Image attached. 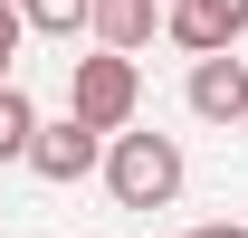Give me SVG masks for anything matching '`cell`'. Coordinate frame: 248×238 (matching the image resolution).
Returning a JSON list of instances; mask_svg holds the SVG:
<instances>
[{
  "instance_id": "cell-11",
  "label": "cell",
  "mask_w": 248,
  "mask_h": 238,
  "mask_svg": "<svg viewBox=\"0 0 248 238\" xmlns=\"http://www.w3.org/2000/svg\"><path fill=\"white\" fill-rule=\"evenodd\" d=\"M219 10H229V29H239V38H248V0H219Z\"/></svg>"
},
{
  "instance_id": "cell-3",
  "label": "cell",
  "mask_w": 248,
  "mask_h": 238,
  "mask_svg": "<svg viewBox=\"0 0 248 238\" xmlns=\"http://www.w3.org/2000/svg\"><path fill=\"white\" fill-rule=\"evenodd\" d=\"M95 162H105V134H95L86 115H58V124L29 134V172H38V181H86Z\"/></svg>"
},
{
  "instance_id": "cell-1",
  "label": "cell",
  "mask_w": 248,
  "mask_h": 238,
  "mask_svg": "<svg viewBox=\"0 0 248 238\" xmlns=\"http://www.w3.org/2000/svg\"><path fill=\"white\" fill-rule=\"evenodd\" d=\"M105 191H115L124 209H172V191H182V143L124 124L115 143H105Z\"/></svg>"
},
{
  "instance_id": "cell-4",
  "label": "cell",
  "mask_w": 248,
  "mask_h": 238,
  "mask_svg": "<svg viewBox=\"0 0 248 238\" xmlns=\"http://www.w3.org/2000/svg\"><path fill=\"white\" fill-rule=\"evenodd\" d=\"M191 115H201V124H239L248 115V67L229 58V48L191 67Z\"/></svg>"
},
{
  "instance_id": "cell-5",
  "label": "cell",
  "mask_w": 248,
  "mask_h": 238,
  "mask_svg": "<svg viewBox=\"0 0 248 238\" xmlns=\"http://www.w3.org/2000/svg\"><path fill=\"white\" fill-rule=\"evenodd\" d=\"M162 38L191 48V58H219L239 29H229V10H219V0H172V10H162Z\"/></svg>"
},
{
  "instance_id": "cell-8",
  "label": "cell",
  "mask_w": 248,
  "mask_h": 238,
  "mask_svg": "<svg viewBox=\"0 0 248 238\" xmlns=\"http://www.w3.org/2000/svg\"><path fill=\"white\" fill-rule=\"evenodd\" d=\"M19 19H29L38 38H77V29L95 19V0H19Z\"/></svg>"
},
{
  "instance_id": "cell-6",
  "label": "cell",
  "mask_w": 248,
  "mask_h": 238,
  "mask_svg": "<svg viewBox=\"0 0 248 238\" xmlns=\"http://www.w3.org/2000/svg\"><path fill=\"white\" fill-rule=\"evenodd\" d=\"M86 29L105 38L115 58H134V48H143V38L162 29V19H153V0H95V19H86Z\"/></svg>"
},
{
  "instance_id": "cell-2",
  "label": "cell",
  "mask_w": 248,
  "mask_h": 238,
  "mask_svg": "<svg viewBox=\"0 0 248 238\" xmlns=\"http://www.w3.org/2000/svg\"><path fill=\"white\" fill-rule=\"evenodd\" d=\"M134 105H143V76H134V58H115V48L77 58V76H67V115H86L95 134H124V124H134Z\"/></svg>"
},
{
  "instance_id": "cell-7",
  "label": "cell",
  "mask_w": 248,
  "mask_h": 238,
  "mask_svg": "<svg viewBox=\"0 0 248 238\" xmlns=\"http://www.w3.org/2000/svg\"><path fill=\"white\" fill-rule=\"evenodd\" d=\"M29 134H38V105L0 76V162H29Z\"/></svg>"
},
{
  "instance_id": "cell-10",
  "label": "cell",
  "mask_w": 248,
  "mask_h": 238,
  "mask_svg": "<svg viewBox=\"0 0 248 238\" xmlns=\"http://www.w3.org/2000/svg\"><path fill=\"white\" fill-rule=\"evenodd\" d=\"M191 238H248V229H239V219H210V229H191Z\"/></svg>"
},
{
  "instance_id": "cell-9",
  "label": "cell",
  "mask_w": 248,
  "mask_h": 238,
  "mask_svg": "<svg viewBox=\"0 0 248 238\" xmlns=\"http://www.w3.org/2000/svg\"><path fill=\"white\" fill-rule=\"evenodd\" d=\"M19 38H29V19H19V10L0 0V76H10V58H19Z\"/></svg>"
}]
</instances>
